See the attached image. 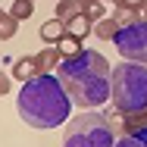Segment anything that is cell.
<instances>
[{
	"mask_svg": "<svg viewBox=\"0 0 147 147\" xmlns=\"http://www.w3.org/2000/svg\"><path fill=\"white\" fill-rule=\"evenodd\" d=\"M63 88L69 91L72 103L82 110H97L113 97V66L97 50H82L57 66Z\"/></svg>",
	"mask_w": 147,
	"mask_h": 147,
	"instance_id": "obj_1",
	"label": "cell"
},
{
	"mask_svg": "<svg viewBox=\"0 0 147 147\" xmlns=\"http://www.w3.org/2000/svg\"><path fill=\"white\" fill-rule=\"evenodd\" d=\"M72 107L75 103H72L69 91L63 88L57 72H41V75L28 78L16 97V110H19L22 122L28 128H38V131L66 125Z\"/></svg>",
	"mask_w": 147,
	"mask_h": 147,
	"instance_id": "obj_2",
	"label": "cell"
},
{
	"mask_svg": "<svg viewBox=\"0 0 147 147\" xmlns=\"http://www.w3.org/2000/svg\"><path fill=\"white\" fill-rule=\"evenodd\" d=\"M113 103L122 116L147 110V63L125 59L113 69Z\"/></svg>",
	"mask_w": 147,
	"mask_h": 147,
	"instance_id": "obj_3",
	"label": "cell"
},
{
	"mask_svg": "<svg viewBox=\"0 0 147 147\" xmlns=\"http://www.w3.org/2000/svg\"><path fill=\"white\" fill-rule=\"evenodd\" d=\"M113 144H116V128L110 116L97 110H85L66 122L63 147H113Z\"/></svg>",
	"mask_w": 147,
	"mask_h": 147,
	"instance_id": "obj_4",
	"label": "cell"
},
{
	"mask_svg": "<svg viewBox=\"0 0 147 147\" xmlns=\"http://www.w3.org/2000/svg\"><path fill=\"white\" fill-rule=\"evenodd\" d=\"M113 44L125 59L147 63V19H135V22L122 25L113 38Z\"/></svg>",
	"mask_w": 147,
	"mask_h": 147,
	"instance_id": "obj_5",
	"label": "cell"
},
{
	"mask_svg": "<svg viewBox=\"0 0 147 147\" xmlns=\"http://www.w3.org/2000/svg\"><path fill=\"white\" fill-rule=\"evenodd\" d=\"M66 31H69V25H66V19H47L44 25H41V41L44 44H59L63 38H66Z\"/></svg>",
	"mask_w": 147,
	"mask_h": 147,
	"instance_id": "obj_6",
	"label": "cell"
},
{
	"mask_svg": "<svg viewBox=\"0 0 147 147\" xmlns=\"http://www.w3.org/2000/svg\"><path fill=\"white\" fill-rule=\"evenodd\" d=\"M44 69H41V59L38 57H22L16 59V66H13V78H19V82H28L34 75H41Z\"/></svg>",
	"mask_w": 147,
	"mask_h": 147,
	"instance_id": "obj_7",
	"label": "cell"
},
{
	"mask_svg": "<svg viewBox=\"0 0 147 147\" xmlns=\"http://www.w3.org/2000/svg\"><path fill=\"white\" fill-rule=\"evenodd\" d=\"M66 25H69V34H75V38H85V34L94 28V22L88 19V13H75V16H69Z\"/></svg>",
	"mask_w": 147,
	"mask_h": 147,
	"instance_id": "obj_8",
	"label": "cell"
},
{
	"mask_svg": "<svg viewBox=\"0 0 147 147\" xmlns=\"http://www.w3.org/2000/svg\"><path fill=\"white\" fill-rule=\"evenodd\" d=\"M38 59H41V69H44V72H57V66L63 63V53H59V47L47 44V47L38 53Z\"/></svg>",
	"mask_w": 147,
	"mask_h": 147,
	"instance_id": "obj_9",
	"label": "cell"
},
{
	"mask_svg": "<svg viewBox=\"0 0 147 147\" xmlns=\"http://www.w3.org/2000/svg\"><path fill=\"white\" fill-rule=\"evenodd\" d=\"M119 28H122V25H119V22H116V16H110V19L103 16L100 22H94V34H97L100 41H113V38H116V31H119Z\"/></svg>",
	"mask_w": 147,
	"mask_h": 147,
	"instance_id": "obj_10",
	"label": "cell"
},
{
	"mask_svg": "<svg viewBox=\"0 0 147 147\" xmlns=\"http://www.w3.org/2000/svg\"><path fill=\"white\" fill-rule=\"evenodd\" d=\"M57 47H59V53H63V59H69V57H75V53H82V38H75V34L66 31V38L59 41Z\"/></svg>",
	"mask_w": 147,
	"mask_h": 147,
	"instance_id": "obj_11",
	"label": "cell"
},
{
	"mask_svg": "<svg viewBox=\"0 0 147 147\" xmlns=\"http://www.w3.org/2000/svg\"><path fill=\"white\" fill-rule=\"evenodd\" d=\"M16 28H19V19L13 13H0V41H9L16 34Z\"/></svg>",
	"mask_w": 147,
	"mask_h": 147,
	"instance_id": "obj_12",
	"label": "cell"
},
{
	"mask_svg": "<svg viewBox=\"0 0 147 147\" xmlns=\"http://www.w3.org/2000/svg\"><path fill=\"white\" fill-rule=\"evenodd\" d=\"M110 122H113V128H116V125H122L125 131H131L135 125H147V110H141V113H135V116H125L122 122H119L116 116H110Z\"/></svg>",
	"mask_w": 147,
	"mask_h": 147,
	"instance_id": "obj_13",
	"label": "cell"
},
{
	"mask_svg": "<svg viewBox=\"0 0 147 147\" xmlns=\"http://www.w3.org/2000/svg\"><path fill=\"white\" fill-rule=\"evenodd\" d=\"M9 13L22 22V19H31V13H34V0H16L13 6H9Z\"/></svg>",
	"mask_w": 147,
	"mask_h": 147,
	"instance_id": "obj_14",
	"label": "cell"
},
{
	"mask_svg": "<svg viewBox=\"0 0 147 147\" xmlns=\"http://www.w3.org/2000/svg\"><path fill=\"white\" fill-rule=\"evenodd\" d=\"M82 13H88L91 22H100V19H103V13H107V6H103V3H85V6H82Z\"/></svg>",
	"mask_w": 147,
	"mask_h": 147,
	"instance_id": "obj_15",
	"label": "cell"
},
{
	"mask_svg": "<svg viewBox=\"0 0 147 147\" xmlns=\"http://www.w3.org/2000/svg\"><path fill=\"white\" fill-rule=\"evenodd\" d=\"M113 147H144V144H141V141H138L135 135H122V138H119V141H116Z\"/></svg>",
	"mask_w": 147,
	"mask_h": 147,
	"instance_id": "obj_16",
	"label": "cell"
},
{
	"mask_svg": "<svg viewBox=\"0 0 147 147\" xmlns=\"http://www.w3.org/2000/svg\"><path fill=\"white\" fill-rule=\"evenodd\" d=\"M125 135H135V138L147 147V125H135V128H131V131H125Z\"/></svg>",
	"mask_w": 147,
	"mask_h": 147,
	"instance_id": "obj_17",
	"label": "cell"
},
{
	"mask_svg": "<svg viewBox=\"0 0 147 147\" xmlns=\"http://www.w3.org/2000/svg\"><path fill=\"white\" fill-rule=\"evenodd\" d=\"M110 3H116V6H122V9H138L144 0H110Z\"/></svg>",
	"mask_w": 147,
	"mask_h": 147,
	"instance_id": "obj_18",
	"label": "cell"
},
{
	"mask_svg": "<svg viewBox=\"0 0 147 147\" xmlns=\"http://www.w3.org/2000/svg\"><path fill=\"white\" fill-rule=\"evenodd\" d=\"M9 88H13V82H9V75L0 69V97H3V94H9Z\"/></svg>",
	"mask_w": 147,
	"mask_h": 147,
	"instance_id": "obj_19",
	"label": "cell"
},
{
	"mask_svg": "<svg viewBox=\"0 0 147 147\" xmlns=\"http://www.w3.org/2000/svg\"><path fill=\"white\" fill-rule=\"evenodd\" d=\"M138 16H141V19H147V0L141 3V6H138Z\"/></svg>",
	"mask_w": 147,
	"mask_h": 147,
	"instance_id": "obj_20",
	"label": "cell"
},
{
	"mask_svg": "<svg viewBox=\"0 0 147 147\" xmlns=\"http://www.w3.org/2000/svg\"><path fill=\"white\" fill-rule=\"evenodd\" d=\"M0 13H3V9H0Z\"/></svg>",
	"mask_w": 147,
	"mask_h": 147,
	"instance_id": "obj_21",
	"label": "cell"
}]
</instances>
